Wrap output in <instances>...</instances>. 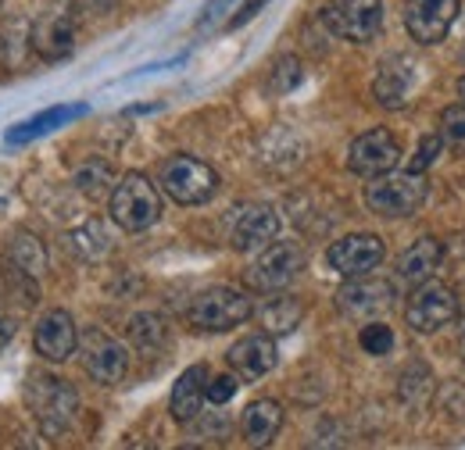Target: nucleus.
I'll return each instance as SVG.
<instances>
[{"instance_id":"nucleus-11","label":"nucleus","mask_w":465,"mask_h":450,"mask_svg":"<svg viewBox=\"0 0 465 450\" xmlns=\"http://www.w3.org/2000/svg\"><path fill=\"white\" fill-rule=\"evenodd\" d=\"M401 161V147L394 140V132L387 129H369L361 136H354L348 151V169L361 179H376L383 171H394Z\"/></svg>"},{"instance_id":"nucleus-13","label":"nucleus","mask_w":465,"mask_h":450,"mask_svg":"<svg viewBox=\"0 0 465 450\" xmlns=\"http://www.w3.org/2000/svg\"><path fill=\"white\" fill-rule=\"evenodd\" d=\"M383 240L376 232H351L344 240H337L326 254L330 269L344 279H358V276H369L380 261H383Z\"/></svg>"},{"instance_id":"nucleus-2","label":"nucleus","mask_w":465,"mask_h":450,"mask_svg":"<svg viewBox=\"0 0 465 450\" xmlns=\"http://www.w3.org/2000/svg\"><path fill=\"white\" fill-rule=\"evenodd\" d=\"M426 193H430L426 171H383L365 186V204L383 219H408L422 208Z\"/></svg>"},{"instance_id":"nucleus-7","label":"nucleus","mask_w":465,"mask_h":450,"mask_svg":"<svg viewBox=\"0 0 465 450\" xmlns=\"http://www.w3.org/2000/svg\"><path fill=\"white\" fill-rule=\"evenodd\" d=\"M455 311H459V300H455L451 286L437 279H422L408 293L405 322L415 333H437L440 326H448L455 318Z\"/></svg>"},{"instance_id":"nucleus-6","label":"nucleus","mask_w":465,"mask_h":450,"mask_svg":"<svg viewBox=\"0 0 465 450\" xmlns=\"http://www.w3.org/2000/svg\"><path fill=\"white\" fill-rule=\"evenodd\" d=\"M75 36H79V11H75V4L72 0H54L33 22L29 47L44 61H64L75 51Z\"/></svg>"},{"instance_id":"nucleus-20","label":"nucleus","mask_w":465,"mask_h":450,"mask_svg":"<svg viewBox=\"0 0 465 450\" xmlns=\"http://www.w3.org/2000/svg\"><path fill=\"white\" fill-rule=\"evenodd\" d=\"M83 114H86V104H58V108H47V112L33 114V118L11 125V129L4 132V143H11V147L29 143V140H36V136L54 132L58 125H68L72 118H83Z\"/></svg>"},{"instance_id":"nucleus-18","label":"nucleus","mask_w":465,"mask_h":450,"mask_svg":"<svg viewBox=\"0 0 465 450\" xmlns=\"http://www.w3.org/2000/svg\"><path fill=\"white\" fill-rule=\"evenodd\" d=\"M394 300V286L391 282H380V279H365L358 276V282L344 286L337 293V308L351 315V318H365V315H380L387 311Z\"/></svg>"},{"instance_id":"nucleus-26","label":"nucleus","mask_w":465,"mask_h":450,"mask_svg":"<svg viewBox=\"0 0 465 450\" xmlns=\"http://www.w3.org/2000/svg\"><path fill=\"white\" fill-rule=\"evenodd\" d=\"M129 337H133V343H136L140 350L158 354V350L169 343V326H165V318H162V315L143 311V315H136V318L129 322Z\"/></svg>"},{"instance_id":"nucleus-1","label":"nucleus","mask_w":465,"mask_h":450,"mask_svg":"<svg viewBox=\"0 0 465 450\" xmlns=\"http://www.w3.org/2000/svg\"><path fill=\"white\" fill-rule=\"evenodd\" d=\"M25 404L36 418V426L47 433V436H64L79 415V394L58 379V376H29L25 383Z\"/></svg>"},{"instance_id":"nucleus-16","label":"nucleus","mask_w":465,"mask_h":450,"mask_svg":"<svg viewBox=\"0 0 465 450\" xmlns=\"http://www.w3.org/2000/svg\"><path fill=\"white\" fill-rule=\"evenodd\" d=\"M226 357H230V368L236 372V379L254 383V379H262L276 368V343L269 333H251V337L236 339Z\"/></svg>"},{"instance_id":"nucleus-8","label":"nucleus","mask_w":465,"mask_h":450,"mask_svg":"<svg viewBox=\"0 0 465 450\" xmlns=\"http://www.w3.org/2000/svg\"><path fill=\"white\" fill-rule=\"evenodd\" d=\"M79 357H83L86 376L94 383H101V386H115V383L125 379V372H129V350H125V343L108 337L104 329H86L79 337Z\"/></svg>"},{"instance_id":"nucleus-17","label":"nucleus","mask_w":465,"mask_h":450,"mask_svg":"<svg viewBox=\"0 0 465 450\" xmlns=\"http://www.w3.org/2000/svg\"><path fill=\"white\" fill-rule=\"evenodd\" d=\"M276 232H280V215H276V208H269V204H251V208H243V211L236 215V222H232V247H236L240 254L262 250V247H269V243L276 240Z\"/></svg>"},{"instance_id":"nucleus-14","label":"nucleus","mask_w":465,"mask_h":450,"mask_svg":"<svg viewBox=\"0 0 465 450\" xmlns=\"http://www.w3.org/2000/svg\"><path fill=\"white\" fill-rule=\"evenodd\" d=\"M33 347H36V354L44 357V361H68L72 354H75V347H79V329H75V318L64 311V308H54V311H47L40 322H36V329H33Z\"/></svg>"},{"instance_id":"nucleus-27","label":"nucleus","mask_w":465,"mask_h":450,"mask_svg":"<svg viewBox=\"0 0 465 450\" xmlns=\"http://www.w3.org/2000/svg\"><path fill=\"white\" fill-rule=\"evenodd\" d=\"M301 315H304L301 300H293V297H276V300H269V308L262 311V326H265V333H291L293 326L301 322Z\"/></svg>"},{"instance_id":"nucleus-9","label":"nucleus","mask_w":465,"mask_h":450,"mask_svg":"<svg viewBox=\"0 0 465 450\" xmlns=\"http://www.w3.org/2000/svg\"><path fill=\"white\" fill-rule=\"evenodd\" d=\"M301 269H304L301 247L291 240H280V243H269L265 254L247 269V286L258 293H280L297 279Z\"/></svg>"},{"instance_id":"nucleus-34","label":"nucleus","mask_w":465,"mask_h":450,"mask_svg":"<svg viewBox=\"0 0 465 450\" xmlns=\"http://www.w3.org/2000/svg\"><path fill=\"white\" fill-rule=\"evenodd\" d=\"M236 372H226V376H208V386H204V396L212 400V404H226V400H232V394H236Z\"/></svg>"},{"instance_id":"nucleus-32","label":"nucleus","mask_w":465,"mask_h":450,"mask_svg":"<svg viewBox=\"0 0 465 450\" xmlns=\"http://www.w3.org/2000/svg\"><path fill=\"white\" fill-rule=\"evenodd\" d=\"M301 75H304V72H301V61H297V57H283V61H276V68H272L269 90L283 97V93H291L293 86L301 83Z\"/></svg>"},{"instance_id":"nucleus-24","label":"nucleus","mask_w":465,"mask_h":450,"mask_svg":"<svg viewBox=\"0 0 465 450\" xmlns=\"http://www.w3.org/2000/svg\"><path fill=\"white\" fill-rule=\"evenodd\" d=\"M75 190L83 193V197H90V201H104L112 190H115V169L108 165V161H86V165H79L75 169Z\"/></svg>"},{"instance_id":"nucleus-21","label":"nucleus","mask_w":465,"mask_h":450,"mask_svg":"<svg viewBox=\"0 0 465 450\" xmlns=\"http://www.w3.org/2000/svg\"><path fill=\"white\" fill-rule=\"evenodd\" d=\"M243 440L251 447H269L283 429V407L280 400H254L243 407Z\"/></svg>"},{"instance_id":"nucleus-35","label":"nucleus","mask_w":465,"mask_h":450,"mask_svg":"<svg viewBox=\"0 0 465 450\" xmlns=\"http://www.w3.org/2000/svg\"><path fill=\"white\" fill-rule=\"evenodd\" d=\"M265 4H269V0H247V4H243V7H240V11L230 18V29H240L243 22H251V18H254V15H258Z\"/></svg>"},{"instance_id":"nucleus-4","label":"nucleus","mask_w":465,"mask_h":450,"mask_svg":"<svg viewBox=\"0 0 465 450\" xmlns=\"http://www.w3.org/2000/svg\"><path fill=\"white\" fill-rule=\"evenodd\" d=\"M254 315V304L243 289H232V286H212V289H201L186 311L190 326L201 329V333H230L236 326H243L247 318Z\"/></svg>"},{"instance_id":"nucleus-31","label":"nucleus","mask_w":465,"mask_h":450,"mask_svg":"<svg viewBox=\"0 0 465 450\" xmlns=\"http://www.w3.org/2000/svg\"><path fill=\"white\" fill-rule=\"evenodd\" d=\"M72 243L86 254V258H101L112 243H108V232L101 229V222H90V225H83L79 232H72Z\"/></svg>"},{"instance_id":"nucleus-5","label":"nucleus","mask_w":465,"mask_h":450,"mask_svg":"<svg viewBox=\"0 0 465 450\" xmlns=\"http://www.w3.org/2000/svg\"><path fill=\"white\" fill-rule=\"evenodd\" d=\"M158 182H162V190L173 197L175 204H183V208H197V204L212 201L215 190H219L215 169L204 165L201 158H190V154L169 158L162 165V171H158Z\"/></svg>"},{"instance_id":"nucleus-23","label":"nucleus","mask_w":465,"mask_h":450,"mask_svg":"<svg viewBox=\"0 0 465 450\" xmlns=\"http://www.w3.org/2000/svg\"><path fill=\"white\" fill-rule=\"evenodd\" d=\"M7 254H11V265H15L25 279H40L44 269H47V250H44V243H40L33 232H25V229L7 240Z\"/></svg>"},{"instance_id":"nucleus-19","label":"nucleus","mask_w":465,"mask_h":450,"mask_svg":"<svg viewBox=\"0 0 465 450\" xmlns=\"http://www.w3.org/2000/svg\"><path fill=\"white\" fill-rule=\"evenodd\" d=\"M204 386H208V368L204 365H193L186 368L173 386V396H169V411H173L175 422H193L204 407Z\"/></svg>"},{"instance_id":"nucleus-15","label":"nucleus","mask_w":465,"mask_h":450,"mask_svg":"<svg viewBox=\"0 0 465 450\" xmlns=\"http://www.w3.org/2000/svg\"><path fill=\"white\" fill-rule=\"evenodd\" d=\"M415 83H419V75H415V61H411V57L394 54L380 64L376 83H372V97H376L383 108L401 112V108H408V101H411V93H415Z\"/></svg>"},{"instance_id":"nucleus-12","label":"nucleus","mask_w":465,"mask_h":450,"mask_svg":"<svg viewBox=\"0 0 465 450\" xmlns=\"http://www.w3.org/2000/svg\"><path fill=\"white\" fill-rule=\"evenodd\" d=\"M459 0H405V29L408 36L422 47L430 44H440L455 18H459Z\"/></svg>"},{"instance_id":"nucleus-37","label":"nucleus","mask_w":465,"mask_h":450,"mask_svg":"<svg viewBox=\"0 0 465 450\" xmlns=\"http://www.w3.org/2000/svg\"><path fill=\"white\" fill-rule=\"evenodd\" d=\"M459 354H462V361H465V337H462V343H459Z\"/></svg>"},{"instance_id":"nucleus-22","label":"nucleus","mask_w":465,"mask_h":450,"mask_svg":"<svg viewBox=\"0 0 465 450\" xmlns=\"http://www.w3.org/2000/svg\"><path fill=\"white\" fill-rule=\"evenodd\" d=\"M440 258H444L440 240L422 236V240H415L405 254H401V261H398V276H401V279H408V282L430 279V276L440 269Z\"/></svg>"},{"instance_id":"nucleus-10","label":"nucleus","mask_w":465,"mask_h":450,"mask_svg":"<svg viewBox=\"0 0 465 450\" xmlns=\"http://www.w3.org/2000/svg\"><path fill=\"white\" fill-rule=\"evenodd\" d=\"M322 18L337 36L351 44H369L383 25V0H333Z\"/></svg>"},{"instance_id":"nucleus-25","label":"nucleus","mask_w":465,"mask_h":450,"mask_svg":"<svg viewBox=\"0 0 465 450\" xmlns=\"http://www.w3.org/2000/svg\"><path fill=\"white\" fill-rule=\"evenodd\" d=\"M398 396L405 400L408 407H422L433 396V372L426 361H411L401 379H398Z\"/></svg>"},{"instance_id":"nucleus-33","label":"nucleus","mask_w":465,"mask_h":450,"mask_svg":"<svg viewBox=\"0 0 465 450\" xmlns=\"http://www.w3.org/2000/svg\"><path fill=\"white\" fill-rule=\"evenodd\" d=\"M444 151V140H440V132H430V136H422L419 140V151H415V161H411V171H426L433 161H437V154Z\"/></svg>"},{"instance_id":"nucleus-29","label":"nucleus","mask_w":465,"mask_h":450,"mask_svg":"<svg viewBox=\"0 0 465 450\" xmlns=\"http://www.w3.org/2000/svg\"><path fill=\"white\" fill-rule=\"evenodd\" d=\"M22 40H29L22 18L4 22V29H0V64H7V68L22 64Z\"/></svg>"},{"instance_id":"nucleus-30","label":"nucleus","mask_w":465,"mask_h":450,"mask_svg":"<svg viewBox=\"0 0 465 450\" xmlns=\"http://www.w3.org/2000/svg\"><path fill=\"white\" fill-rule=\"evenodd\" d=\"M358 343H361V350H365V354L383 357V354H391V350H394V329H391V326H383V322H369V326L358 333Z\"/></svg>"},{"instance_id":"nucleus-3","label":"nucleus","mask_w":465,"mask_h":450,"mask_svg":"<svg viewBox=\"0 0 465 450\" xmlns=\"http://www.w3.org/2000/svg\"><path fill=\"white\" fill-rule=\"evenodd\" d=\"M112 219L125 232H143L162 219V193L143 171L122 175L112 190Z\"/></svg>"},{"instance_id":"nucleus-28","label":"nucleus","mask_w":465,"mask_h":450,"mask_svg":"<svg viewBox=\"0 0 465 450\" xmlns=\"http://www.w3.org/2000/svg\"><path fill=\"white\" fill-rule=\"evenodd\" d=\"M440 140L455 154H465V104H451L440 112Z\"/></svg>"},{"instance_id":"nucleus-36","label":"nucleus","mask_w":465,"mask_h":450,"mask_svg":"<svg viewBox=\"0 0 465 450\" xmlns=\"http://www.w3.org/2000/svg\"><path fill=\"white\" fill-rule=\"evenodd\" d=\"M459 97H462V104H465V75H462V83H459Z\"/></svg>"}]
</instances>
